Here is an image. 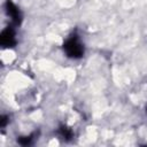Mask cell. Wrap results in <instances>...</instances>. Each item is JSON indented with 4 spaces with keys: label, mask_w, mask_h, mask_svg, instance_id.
<instances>
[{
    "label": "cell",
    "mask_w": 147,
    "mask_h": 147,
    "mask_svg": "<svg viewBox=\"0 0 147 147\" xmlns=\"http://www.w3.org/2000/svg\"><path fill=\"white\" fill-rule=\"evenodd\" d=\"M63 53L67 57L71 60H79L85 54V46L77 32H72L70 36H68L62 45Z\"/></svg>",
    "instance_id": "1"
},
{
    "label": "cell",
    "mask_w": 147,
    "mask_h": 147,
    "mask_svg": "<svg viewBox=\"0 0 147 147\" xmlns=\"http://www.w3.org/2000/svg\"><path fill=\"white\" fill-rule=\"evenodd\" d=\"M3 8H5V13H6L7 17L9 18L11 25L17 26L22 23L23 15H22L21 9L17 7V5L15 2H13L11 0H6L3 3Z\"/></svg>",
    "instance_id": "2"
},
{
    "label": "cell",
    "mask_w": 147,
    "mask_h": 147,
    "mask_svg": "<svg viewBox=\"0 0 147 147\" xmlns=\"http://www.w3.org/2000/svg\"><path fill=\"white\" fill-rule=\"evenodd\" d=\"M0 45L2 48H13L17 45V38H16V30L14 25L6 26L0 34Z\"/></svg>",
    "instance_id": "3"
},
{
    "label": "cell",
    "mask_w": 147,
    "mask_h": 147,
    "mask_svg": "<svg viewBox=\"0 0 147 147\" xmlns=\"http://www.w3.org/2000/svg\"><path fill=\"white\" fill-rule=\"evenodd\" d=\"M57 134H59V137H60L62 140L69 141V140H71L72 137H74V131H72L71 127L67 126L65 124H62V125H60L59 129H57Z\"/></svg>",
    "instance_id": "4"
},
{
    "label": "cell",
    "mask_w": 147,
    "mask_h": 147,
    "mask_svg": "<svg viewBox=\"0 0 147 147\" xmlns=\"http://www.w3.org/2000/svg\"><path fill=\"white\" fill-rule=\"evenodd\" d=\"M34 140V134H29V136H24V137H20L17 138V142L20 145H23V146H28V145H31Z\"/></svg>",
    "instance_id": "5"
},
{
    "label": "cell",
    "mask_w": 147,
    "mask_h": 147,
    "mask_svg": "<svg viewBox=\"0 0 147 147\" xmlns=\"http://www.w3.org/2000/svg\"><path fill=\"white\" fill-rule=\"evenodd\" d=\"M7 123H8V117L5 116V115H2V116H1V119H0V126L3 129V127L7 125Z\"/></svg>",
    "instance_id": "6"
}]
</instances>
